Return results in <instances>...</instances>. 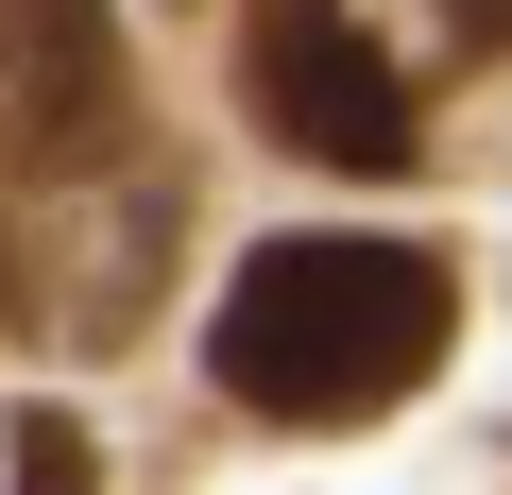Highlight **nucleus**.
<instances>
[{
  "label": "nucleus",
  "mask_w": 512,
  "mask_h": 495,
  "mask_svg": "<svg viewBox=\"0 0 512 495\" xmlns=\"http://www.w3.org/2000/svg\"><path fill=\"white\" fill-rule=\"evenodd\" d=\"M137 120V52L103 0H0V171H103Z\"/></svg>",
  "instance_id": "7ed1b4c3"
},
{
  "label": "nucleus",
  "mask_w": 512,
  "mask_h": 495,
  "mask_svg": "<svg viewBox=\"0 0 512 495\" xmlns=\"http://www.w3.org/2000/svg\"><path fill=\"white\" fill-rule=\"evenodd\" d=\"M0 291H18V257H0Z\"/></svg>",
  "instance_id": "423d86ee"
},
{
  "label": "nucleus",
  "mask_w": 512,
  "mask_h": 495,
  "mask_svg": "<svg viewBox=\"0 0 512 495\" xmlns=\"http://www.w3.org/2000/svg\"><path fill=\"white\" fill-rule=\"evenodd\" d=\"M239 86H256V120H274L308 171H410V86H393V52L342 18V0H256Z\"/></svg>",
  "instance_id": "f03ea898"
},
{
  "label": "nucleus",
  "mask_w": 512,
  "mask_h": 495,
  "mask_svg": "<svg viewBox=\"0 0 512 495\" xmlns=\"http://www.w3.org/2000/svg\"><path fill=\"white\" fill-rule=\"evenodd\" d=\"M444 342H461V274L427 239H256L205 308V376L256 427H359L427 393Z\"/></svg>",
  "instance_id": "f257e3e1"
},
{
  "label": "nucleus",
  "mask_w": 512,
  "mask_h": 495,
  "mask_svg": "<svg viewBox=\"0 0 512 495\" xmlns=\"http://www.w3.org/2000/svg\"><path fill=\"white\" fill-rule=\"evenodd\" d=\"M103 461H86V427L69 410H0V495H86Z\"/></svg>",
  "instance_id": "20e7f679"
},
{
  "label": "nucleus",
  "mask_w": 512,
  "mask_h": 495,
  "mask_svg": "<svg viewBox=\"0 0 512 495\" xmlns=\"http://www.w3.org/2000/svg\"><path fill=\"white\" fill-rule=\"evenodd\" d=\"M444 35H478V52H512V0H444Z\"/></svg>",
  "instance_id": "39448f33"
}]
</instances>
